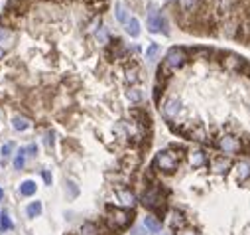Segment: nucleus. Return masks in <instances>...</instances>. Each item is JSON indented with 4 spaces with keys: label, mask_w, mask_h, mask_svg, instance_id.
I'll use <instances>...</instances> for the list:
<instances>
[{
    "label": "nucleus",
    "mask_w": 250,
    "mask_h": 235,
    "mask_svg": "<svg viewBox=\"0 0 250 235\" xmlns=\"http://www.w3.org/2000/svg\"><path fill=\"white\" fill-rule=\"evenodd\" d=\"M132 215L134 213L130 210H118V208H114V210L108 212L106 223H108L110 231H120V229H126L132 223V219H134Z\"/></svg>",
    "instance_id": "f257e3e1"
},
{
    "label": "nucleus",
    "mask_w": 250,
    "mask_h": 235,
    "mask_svg": "<svg viewBox=\"0 0 250 235\" xmlns=\"http://www.w3.org/2000/svg\"><path fill=\"white\" fill-rule=\"evenodd\" d=\"M181 111H183V101L179 97H167L164 101V105H162V113H164V117L167 119V123L175 121L177 117L181 115Z\"/></svg>",
    "instance_id": "f03ea898"
},
{
    "label": "nucleus",
    "mask_w": 250,
    "mask_h": 235,
    "mask_svg": "<svg viewBox=\"0 0 250 235\" xmlns=\"http://www.w3.org/2000/svg\"><path fill=\"white\" fill-rule=\"evenodd\" d=\"M185 62H187V53H185V49H181V47H171V49L167 51V55H166L164 66L171 71V70H179Z\"/></svg>",
    "instance_id": "7ed1b4c3"
},
{
    "label": "nucleus",
    "mask_w": 250,
    "mask_h": 235,
    "mask_svg": "<svg viewBox=\"0 0 250 235\" xmlns=\"http://www.w3.org/2000/svg\"><path fill=\"white\" fill-rule=\"evenodd\" d=\"M223 66H225L229 71H242V70H246V68H248L242 57L232 55V53H230V55H227V60H223Z\"/></svg>",
    "instance_id": "20e7f679"
},
{
    "label": "nucleus",
    "mask_w": 250,
    "mask_h": 235,
    "mask_svg": "<svg viewBox=\"0 0 250 235\" xmlns=\"http://www.w3.org/2000/svg\"><path fill=\"white\" fill-rule=\"evenodd\" d=\"M166 26V22L162 20V16L158 14V10L156 8H152L150 12H148V28H150V32H160L162 28Z\"/></svg>",
    "instance_id": "39448f33"
},
{
    "label": "nucleus",
    "mask_w": 250,
    "mask_h": 235,
    "mask_svg": "<svg viewBox=\"0 0 250 235\" xmlns=\"http://www.w3.org/2000/svg\"><path fill=\"white\" fill-rule=\"evenodd\" d=\"M116 198L120 200V204L124 206V208H134L136 206V196L130 192V190H120V192H116Z\"/></svg>",
    "instance_id": "423d86ee"
},
{
    "label": "nucleus",
    "mask_w": 250,
    "mask_h": 235,
    "mask_svg": "<svg viewBox=\"0 0 250 235\" xmlns=\"http://www.w3.org/2000/svg\"><path fill=\"white\" fill-rule=\"evenodd\" d=\"M142 225H144L150 233H160V231H162V221H160L156 215H146L144 221H142Z\"/></svg>",
    "instance_id": "0eeeda50"
},
{
    "label": "nucleus",
    "mask_w": 250,
    "mask_h": 235,
    "mask_svg": "<svg viewBox=\"0 0 250 235\" xmlns=\"http://www.w3.org/2000/svg\"><path fill=\"white\" fill-rule=\"evenodd\" d=\"M12 127H14V131H28L30 129V121L26 119V117H20V115H16L14 119H12Z\"/></svg>",
    "instance_id": "6e6552de"
},
{
    "label": "nucleus",
    "mask_w": 250,
    "mask_h": 235,
    "mask_svg": "<svg viewBox=\"0 0 250 235\" xmlns=\"http://www.w3.org/2000/svg\"><path fill=\"white\" fill-rule=\"evenodd\" d=\"M79 235H99V225L93 221H85L79 227Z\"/></svg>",
    "instance_id": "1a4fd4ad"
},
{
    "label": "nucleus",
    "mask_w": 250,
    "mask_h": 235,
    "mask_svg": "<svg viewBox=\"0 0 250 235\" xmlns=\"http://www.w3.org/2000/svg\"><path fill=\"white\" fill-rule=\"evenodd\" d=\"M36 182H32V180H26V182H22L20 184V194L22 196H26V198H30V196H34L36 194Z\"/></svg>",
    "instance_id": "9d476101"
},
{
    "label": "nucleus",
    "mask_w": 250,
    "mask_h": 235,
    "mask_svg": "<svg viewBox=\"0 0 250 235\" xmlns=\"http://www.w3.org/2000/svg\"><path fill=\"white\" fill-rule=\"evenodd\" d=\"M124 26H126V32H128L132 38H136V36L140 34V22H138L136 18H130Z\"/></svg>",
    "instance_id": "9b49d317"
},
{
    "label": "nucleus",
    "mask_w": 250,
    "mask_h": 235,
    "mask_svg": "<svg viewBox=\"0 0 250 235\" xmlns=\"http://www.w3.org/2000/svg\"><path fill=\"white\" fill-rule=\"evenodd\" d=\"M114 10H116V18H118V22L126 24V22L130 20V18H128V12H126V8H124V4H122V2H116Z\"/></svg>",
    "instance_id": "f8f14e48"
},
{
    "label": "nucleus",
    "mask_w": 250,
    "mask_h": 235,
    "mask_svg": "<svg viewBox=\"0 0 250 235\" xmlns=\"http://www.w3.org/2000/svg\"><path fill=\"white\" fill-rule=\"evenodd\" d=\"M42 202H32L28 208H26V213H28V217H38V215H42Z\"/></svg>",
    "instance_id": "ddd939ff"
},
{
    "label": "nucleus",
    "mask_w": 250,
    "mask_h": 235,
    "mask_svg": "<svg viewBox=\"0 0 250 235\" xmlns=\"http://www.w3.org/2000/svg\"><path fill=\"white\" fill-rule=\"evenodd\" d=\"M197 4H199V0H179L181 10H187V12L195 10V8H197Z\"/></svg>",
    "instance_id": "4468645a"
},
{
    "label": "nucleus",
    "mask_w": 250,
    "mask_h": 235,
    "mask_svg": "<svg viewBox=\"0 0 250 235\" xmlns=\"http://www.w3.org/2000/svg\"><path fill=\"white\" fill-rule=\"evenodd\" d=\"M24 166H26V150H20L16 154V158H14V168L16 170H22Z\"/></svg>",
    "instance_id": "2eb2a0df"
},
{
    "label": "nucleus",
    "mask_w": 250,
    "mask_h": 235,
    "mask_svg": "<svg viewBox=\"0 0 250 235\" xmlns=\"http://www.w3.org/2000/svg\"><path fill=\"white\" fill-rule=\"evenodd\" d=\"M158 51H160V46L158 44H150V47L146 49V60L148 62H154V57L158 55Z\"/></svg>",
    "instance_id": "dca6fc26"
},
{
    "label": "nucleus",
    "mask_w": 250,
    "mask_h": 235,
    "mask_svg": "<svg viewBox=\"0 0 250 235\" xmlns=\"http://www.w3.org/2000/svg\"><path fill=\"white\" fill-rule=\"evenodd\" d=\"M67 192H69V200H75L77 196H79V188H77V184L73 182V180H67Z\"/></svg>",
    "instance_id": "f3484780"
},
{
    "label": "nucleus",
    "mask_w": 250,
    "mask_h": 235,
    "mask_svg": "<svg viewBox=\"0 0 250 235\" xmlns=\"http://www.w3.org/2000/svg\"><path fill=\"white\" fill-rule=\"evenodd\" d=\"M0 227H2V231L12 229V221H10V217H8V213H6V212H4L2 215H0Z\"/></svg>",
    "instance_id": "a211bd4d"
},
{
    "label": "nucleus",
    "mask_w": 250,
    "mask_h": 235,
    "mask_svg": "<svg viewBox=\"0 0 250 235\" xmlns=\"http://www.w3.org/2000/svg\"><path fill=\"white\" fill-rule=\"evenodd\" d=\"M128 99H130L132 103H140V101H142V91H140V89H130V91H128Z\"/></svg>",
    "instance_id": "6ab92c4d"
},
{
    "label": "nucleus",
    "mask_w": 250,
    "mask_h": 235,
    "mask_svg": "<svg viewBox=\"0 0 250 235\" xmlns=\"http://www.w3.org/2000/svg\"><path fill=\"white\" fill-rule=\"evenodd\" d=\"M12 150H14V144L6 142V144H2V148H0V154H2V158H8L12 154Z\"/></svg>",
    "instance_id": "aec40b11"
},
{
    "label": "nucleus",
    "mask_w": 250,
    "mask_h": 235,
    "mask_svg": "<svg viewBox=\"0 0 250 235\" xmlns=\"http://www.w3.org/2000/svg\"><path fill=\"white\" fill-rule=\"evenodd\" d=\"M8 40H12V32L8 30V28H0V42H8Z\"/></svg>",
    "instance_id": "412c9836"
},
{
    "label": "nucleus",
    "mask_w": 250,
    "mask_h": 235,
    "mask_svg": "<svg viewBox=\"0 0 250 235\" xmlns=\"http://www.w3.org/2000/svg\"><path fill=\"white\" fill-rule=\"evenodd\" d=\"M130 235H148V229L144 227V225H136L134 229H132V233Z\"/></svg>",
    "instance_id": "4be33fe9"
},
{
    "label": "nucleus",
    "mask_w": 250,
    "mask_h": 235,
    "mask_svg": "<svg viewBox=\"0 0 250 235\" xmlns=\"http://www.w3.org/2000/svg\"><path fill=\"white\" fill-rule=\"evenodd\" d=\"M97 40H99L101 44H106V30H104V28H99V32H97Z\"/></svg>",
    "instance_id": "5701e85b"
},
{
    "label": "nucleus",
    "mask_w": 250,
    "mask_h": 235,
    "mask_svg": "<svg viewBox=\"0 0 250 235\" xmlns=\"http://www.w3.org/2000/svg\"><path fill=\"white\" fill-rule=\"evenodd\" d=\"M24 150L28 152V156H36V154H38V146H36V144H30V146H26Z\"/></svg>",
    "instance_id": "b1692460"
},
{
    "label": "nucleus",
    "mask_w": 250,
    "mask_h": 235,
    "mask_svg": "<svg viewBox=\"0 0 250 235\" xmlns=\"http://www.w3.org/2000/svg\"><path fill=\"white\" fill-rule=\"evenodd\" d=\"M53 139H55V135L53 133H47L45 135V146H51L53 144Z\"/></svg>",
    "instance_id": "393cba45"
},
{
    "label": "nucleus",
    "mask_w": 250,
    "mask_h": 235,
    "mask_svg": "<svg viewBox=\"0 0 250 235\" xmlns=\"http://www.w3.org/2000/svg\"><path fill=\"white\" fill-rule=\"evenodd\" d=\"M42 176H43V180H45V184H51V174H49L47 170H43V174H42Z\"/></svg>",
    "instance_id": "a878e982"
},
{
    "label": "nucleus",
    "mask_w": 250,
    "mask_h": 235,
    "mask_svg": "<svg viewBox=\"0 0 250 235\" xmlns=\"http://www.w3.org/2000/svg\"><path fill=\"white\" fill-rule=\"evenodd\" d=\"M2 57H4V49H2V47H0V60H2Z\"/></svg>",
    "instance_id": "bb28decb"
},
{
    "label": "nucleus",
    "mask_w": 250,
    "mask_h": 235,
    "mask_svg": "<svg viewBox=\"0 0 250 235\" xmlns=\"http://www.w3.org/2000/svg\"><path fill=\"white\" fill-rule=\"evenodd\" d=\"M2 198H4V190H2V188H0V200H2Z\"/></svg>",
    "instance_id": "cd10ccee"
}]
</instances>
